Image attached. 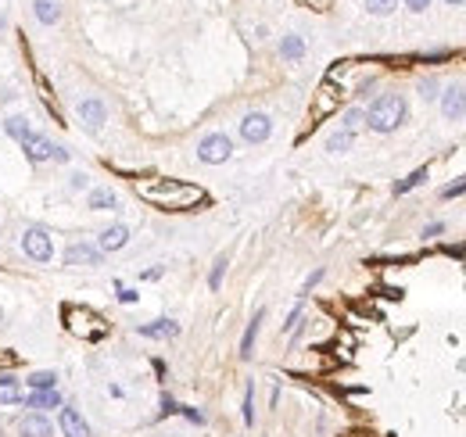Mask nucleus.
Wrapping results in <instances>:
<instances>
[{
    "label": "nucleus",
    "mask_w": 466,
    "mask_h": 437,
    "mask_svg": "<svg viewBox=\"0 0 466 437\" xmlns=\"http://www.w3.org/2000/svg\"><path fill=\"white\" fill-rule=\"evenodd\" d=\"M137 194L144 201H151L155 208H165V212H187V208H198L208 201L201 186L183 183V179H140Z\"/></svg>",
    "instance_id": "nucleus-1"
},
{
    "label": "nucleus",
    "mask_w": 466,
    "mask_h": 437,
    "mask_svg": "<svg viewBox=\"0 0 466 437\" xmlns=\"http://www.w3.org/2000/svg\"><path fill=\"white\" fill-rule=\"evenodd\" d=\"M402 118H406V100H402V93H380V97L370 104V112H366L370 130H377V133L398 130Z\"/></svg>",
    "instance_id": "nucleus-2"
},
{
    "label": "nucleus",
    "mask_w": 466,
    "mask_h": 437,
    "mask_svg": "<svg viewBox=\"0 0 466 437\" xmlns=\"http://www.w3.org/2000/svg\"><path fill=\"white\" fill-rule=\"evenodd\" d=\"M65 326L72 330L76 337H83V341H97V337L108 334V323H104L97 312L83 308V305H69L65 308Z\"/></svg>",
    "instance_id": "nucleus-3"
},
{
    "label": "nucleus",
    "mask_w": 466,
    "mask_h": 437,
    "mask_svg": "<svg viewBox=\"0 0 466 437\" xmlns=\"http://www.w3.org/2000/svg\"><path fill=\"white\" fill-rule=\"evenodd\" d=\"M230 154H233V143H230L226 133H208V136L198 143V158H201L205 165H223Z\"/></svg>",
    "instance_id": "nucleus-4"
},
{
    "label": "nucleus",
    "mask_w": 466,
    "mask_h": 437,
    "mask_svg": "<svg viewBox=\"0 0 466 437\" xmlns=\"http://www.w3.org/2000/svg\"><path fill=\"white\" fill-rule=\"evenodd\" d=\"M341 97H345V90L337 87L334 79H327L323 87H320V93H316V100H312V118H327L330 112H337Z\"/></svg>",
    "instance_id": "nucleus-5"
},
{
    "label": "nucleus",
    "mask_w": 466,
    "mask_h": 437,
    "mask_svg": "<svg viewBox=\"0 0 466 437\" xmlns=\"http://www.w3.org/2000/svg\"><path fill=\"white\" fill-rule=\"evenodd\" d=\"M22 247H26V255L33 262H51V255H54V244H51L47 230H36V226H33V230H26Z\"/></svg>",
    "instance_id": "nucleus-6"
},
{
    "label": "nucleus",
    "mask_w": 466,
    "mask_h": 437,
    "mask_svg": "<svg viewBox=\"0 0 466 437\" xmlns=\"http://www.w3.org/2000/svg\"><path fill=\"white\" fill-rule=\"evenodd\" d=\"M269 133H273V122H269V115H262V112H251V115H244V122H241V136H244L248 143H262Z\"/></svg>",
    "instance_id": "nucleus-7"
},
{
    "label": "nucleus",
    "mask_w": 466,
    "mask_h": 437,
    "mask_svg": "<svg viewBox=\"0 0 466 437\" xmlns=\"http://www.w3.org/2000/svg\"><path fill=\"white\" fill-rule=\"evenodd\" d=\"M18 434L22 437H51L54 427L44 412H29V416H22V423H18Z\"/></svg>",
    "instance_id": "nucleus-8"
},
{
    "label": "nucleus",
    "mask_w": 466,
    "mask_h": 437,
    "mask_svg": "<svg viewBox=\"0 0 466 437\" xmlns=\"http://www.w3.org/2000/svg\"><path fill=\"white\" fill-rule=\"evenodd\" d=\"M441 112L445 118H463L466 115V90L463 87H449L441 93Z\"/></svg>",
    "instance_id": "nucleus-9"
},
{
    "label": "nucleus",
    "mask_w": 466,
    "mask_h": 437,
    "mask_svg": "<svg viewBox=\"0 0 466 437\" xmlns=\"http://www.w3.org/2000/svg\"><path fill=\"white\" fill-rule=\"evenodd\" d=\"M22 148H26V154H29L33 161H47V158H54V151H58L47 136H36V133H29V136L22 140Z\"/></svg>",
    "instance_id": "nucleus-10"
},
{
    "label": "nucleus",
    "mask_w": 466,
    "mask_h": 437,
    "mask_svg": "<svg viewBox=\"0 0 466 437\" xmlns=\"http://www.w3.org/2000/svg\"><path fill=\"white\" fill-rule=\"evenodd\" d=\"M61 430H65V437H90V427L87 420L69 405V409H61Z\"/></svg>",
    "instance_id": "nucleus-11"
},
{
    "label": "nucleus",
    "mask_w": 466,
    "mask_h": 437,
    "mask_svg": "<svg viewBox=\"0 0 466 437\" xmlns=\"http://www.w3.org/2000/svg\"><path fill=\"white\" fill-rule=\"evenodd\" d=\"M79 115H83V122H87L90 130H101L104 126V104L97 100V97H87L79 104Z\"/></svg>",
    "instance_id": "nucleus-12"
},
{
    "label": "nucleus",
    "mask_w": 466,
    "mask_h": 437,
    "mask_svg": "<svg viewBox=\"0 0 466 437\" xmlns=\"http://www.w3.org/2000/svg\"><path fill=\"white\" fill-rule=\"evenodd\" d=\"M97 262H101V247H90V244L69 247V265H97Z\"/></svg>",
    "instance_id": "nucleus-13"
},
{
    "label": "nucleus",
    "mask_w": 466,
    "mask_h": 437,
    "mask_svg": "<svg viewBox=\"0 0 466 437\" xmlns=\"http://www.w3.org/2000/svg\"><path fill=\"white\" fill-rule=\"evenodd\" d=\"M126 240H130V230H126V226H108V230L101 233V251H119V247H126Z\"/></svg>",
    "instance_id": "nucleus-14"
},
{
    "label": "nucleus",
    "mask_w": 466,
    "mask_h": 437,
    "mask_svg": "<svg viewBox=\"0 0 466 437\" xmlns=\"http://www.w3.org/2000/svg\"><path fill=\"white\" fill-rule=\"evenodd\" d=\"M26 405L36 409V412H47V409L61 405V394H58V391H33L29 398H26Z\"/></svg>",
    "instance_id": "nucleus-15"
},
{
    "label": "nucleus",
    "mask_w": 466,
    "mask_h": 437,
    "mask_svg": "<svg viewBox=\"0 0 466 437\" xmlns=\"http://www.w3.org/2000/svg\"><path fill=\"white\" fill-rule=\"evenodd\" d=\"M0 402L4 405H22V384L15 377H0Z\"/></svg>",
    "instance_id": "nucleus-16"
},
{
    "label": "nucleus",
    "mask_w": 466,
    "mask_h": 437,
    "mask_svg": "<svg viewBox=\"0 0 466 437\" xmlns=\"http://www.w3.org/2000/svg\"><path fill=\"white\" fill-rule=\"evenodd\" d=\"M140 334H144V337H176V334H180V326H176L173 319H158V323L140 326Z\"/></svg>",
    "instance_id": "nucleus-17"
},
{
    "label": "nucleus",
    "mask_w": 466,
    "mask_h": 437,
    "mask_svg": "<svg viewBox=\"0 0 466 437\" xmlns=\"http://www.w3.org/2000/svg\"><path fill=\"white\" fill-rule=\"evenodd\" d=\"M33 8H36V18L44 26H54L58 18H61V4H58V0H36Z\"/></svg>",
    "instance_id": "nucleus-18"
},
{
    "label": "nucleus",
    "mask_w": 466,
    "mask_h": 437,
    "mask_svg": "<svg viewBox=\"0 0 466 437\" xmlns=\"http://www.w3.org/2000/svg\"><path fill=\"white\" fill-rule=\"evenodd\" d=\"M119 197L115 190H108V186H97V190H90V208H97V212H108V208H115Z\"/></svg>",
    "instance_id": "nucleus-19"
},
{
    "label": "nucleus",
    "mask_w": 466,
    "mask_h": 437,
    "mask_svg": "<svg viewBox=\"0 0 466 437\" xmlns=\"http://www.w3.org/2000/svg\"><path fill=\"white\" fill-rule=\"evenodd\" d=\"M262 316H266V312L259 308V312H255V319H251V323H248V330H244V341H241V355H244V359H251V348H255V337H259V323H262Z\"/></svg>",
    "instance_id": "nucleus-20"
},
{
    "label": "nucleus",
    "mask_w": 466,
    "mask_h": 437,
    "mask_svg": "<svg viewBox=\"0 0 466 437\" xmlns=\"http://www.w3.org/2000/svg\"><path fill=\"white\" fill-rule=\"evenodd\" d=\"M54 384H58V373L54 369H44V373H33V377H29V387L33 391H54Z\"/></svg>",
    "instance_id": "nucleus-21"
},
{
    "label": "nucleus",
    "mask_w": 466,
    "mask_h": 437,
    "mask_svg": "<svg viewBox=\"0 0 466 437\" xmlns=\"http://www.w3.org/2000/svg\"><path fill=\"white\" fill-rule=\"evenodd\" d=\"M280 54H284V57H291V61H294V57H302V54H305V39H302V36H284Z\"/></svg>",
    "instance_id": "nucleus-22"
},
{
    "label": "nucleus",
    "mask_w": 466,
    "mask_h": 437,
    "mask_svg": "<svg viewBox=\"0 0 466 437\" xmlns=\"http://www.w3.org/2000/svg\"><path fill=\"white\" fill-rule=\"evenodd\" d=\"M4 130H8V136H15V140H26V136H29V122H26V118H8Z\"/></svg>",
    "instance_id": "nucleus-23"
},
{
    "label": "nucleus",
    "mask_w": 466,
    "mask_h": 437,
    "mask_svg": "<svg viewBox=\"0 0 466 437\" xmlns=\"http://www.w3.org/2000/svg\"><path fill=\"white\" fill-rule=\"evenodd\" d=\"M352 136H355V133L341 130V133H334V136L327 140V148H330V151H348V148H352Z\"/></svg>",
    "instance_id": "nucleus-24"
},
{
    "label": "nucleus",
    "mask_w": 466,
    "mask_h": 437,
    "mask_svg": "<svg viewBox=\"0 0 466 437\" xmlns=\"http://www.w3.org/2000/svg\"><path fill=\"white\" fill-rule=\"evenodd\" d=\"M423 179H427V169H416L413 176H406V179H402V183L395 186V194H406V190H413V186H420Z\"/></svg>",
    "instance_id": "nucleus-25"
},
{
    "label": "nucleus",
    "mask_w": 466,
    "mask_h": 437,
    "mask_svg": "<svg viewBox=\"0 0 466 437\" xmlns=\"http://www.w3.org/2000/svg\"><path fill=\"white\" fill-rule=\"evenodd\" d=\"M366 8H370V15H391L398 8V0H366Z\"/></svg>",
    "instance_id": "nucleus-26"
},
{
    "label": "nucleus",
    "mask_w": 466,
    "mask_h": 437,
    "mask_svg": "<svg viewBox=\"0 0 466 437\" xmlns=\"http://www.w3.org/2000/svg\"><path fill=\"white\" fill-rule=\"evenodd\" d=\"M251 394H255V387L248 384V387H244V423H248V427L255 423V412H251Z\"/></svg>",
    "instance_id": "nucleus-27"
},
{
    "label": "nucleus",
    "mask_w": 466,
    "mask_h": 437,
    "mask_svg": "<svg viewBox=\"0 0 466 437\" xmlns=\"http://www.w3.org/2000/svg\"><path fill=\"white\" fill-rule=\"evenodd\" d=\"M223 269H226V258H219L216 269H212V276H208V287H212V290H219V283H223Z\"/></svg>",
    "instance_id": "nucleus-28"
},
{
    "label": "nucleus",
    "mask_w": 466,
    "mask_h": 437,
    "mask_svg": "<svg viewBox=\"0 0 466 437\" xmlns=\"http://www.w3.org/2000/svg\"><path fill=\"white\" fill-rule=\"evenodd\" d=\"M363 118H366L363 112H359V108H352V112L345 115V130H348V133H355V130H359V122H363Z\"/></svg>",
    "instance_id": "nucleus-29"
},
{
    "label": "nucleus",
    "mask_w": 466,
    "mask_h": 437,
    "mask_svg": "<svg viewBox=\"0 0 466 437\" xmlns=\"http://www.w3.org/2000/svg\"><path fill=\"white\" fill-rule=\"evenodd\" d=\"M459 194H466V176H463L459 183H452V186H445V190H441V197H459Z\"/></svg>",
    "instance_id": "nucleus-30"
},
{
    "label": "nucleus",
    "mask_w": 466,
    "mask_h": 437,
    "mask_svg": "<svg viewBox=\"0 0 466 437\" xmlns=\"http://www.w3.org/2000/svg\"><path fill=\"white\" fill-rule=\"evenodd\" d=\"M420 93H423V97H438V79H423Z\"/></svg>",
    "instance_id": "nucleus-31"
},
{
    "label": "nucleus",
    "mask_w": 466,
    "mask_h": 437,
    "mask_svg": "<svg viewBox=\"0 0 466 437\" xmlns=\"http://www.w3.org/2000/svg\"><path fill=\"white\" fill-rule=\"evenodd\" d=\"M119 301H122V305H133L137 294H133V290H126V287H119Z\"/></svg>",
    "instance_id": "nucleus-32"
},
{
    "label": "nucleus",
    "mask_w": 466,
    "mask_h": 437,
    "mask_svg": "<svg viewBox=\"0 0 466 437\" xmlns=\"http://www.w3.org/2000/svg\"><path fill=\"white\" fill-rule=\"evenodd\" d=\"M406 4H409V11H427L431 0H406Z\"/></svg>",
    "instance_id": "nucleus-33"
},
{
    "label": "nucleus",
    "mask_w": 466,
    "mask_h": 437,
    "mask_svg": "<svg viewBox=\"0 0 466 437\" xmlns=\"http://www.w3.org/2000/svg\"><path fill=\"white\" fill-rule=\"evenodd\" d=\"M183 416H187V420H190V423H205V416H201L198 409H183Z\"/></svg>",
    "instance_id": "nucleus-34"
},
{
    "label": "nucleus",
    "mask_w": 466,
    "mask_h": 437,
    "mask_svg": "<svg viewBox=\"0 0 466 437\" xmlns=\"http://www.w3.org/2000/svg\"><path fill=\"white\" fill-rule=\"evenodd\" d=\"M298 319H302V305H298V308H294V312H291V316H287V323H284V326H287V330H294V323H298Z\"/></svg>",
    "instance_id": "nucleus-35"
},
{
    "label": "nucleus",
    "mask_w": 466,
    "mask_h": 437,
    "mask_svg": "<svg viewBox=\"0 0 466 437\" xmlns=\"http://www.w3.org/2000/svg\"><path fill=\"white\" fill-rule=\"evenodd\" d=\"M165 412H176V402H173V398H165V402H162V416H165Z\"/></svg>",
    "instance_id": "nucleus-36"
},
{
    "label": "nucleus",
    "mask_w": 466,
    "mask_h": 437,
    "mask_svg": "<svg viewBox=\"0 0 466 437\" xmlns=\"http://www.w3.org/2000/svg\"><path fill=\"white\" fill-rule=\"evenodd\" d=\"M445 4H463V0H445Z\"/></svg>",
    "instance_id": "nucleus-37"
}]
</instances>
